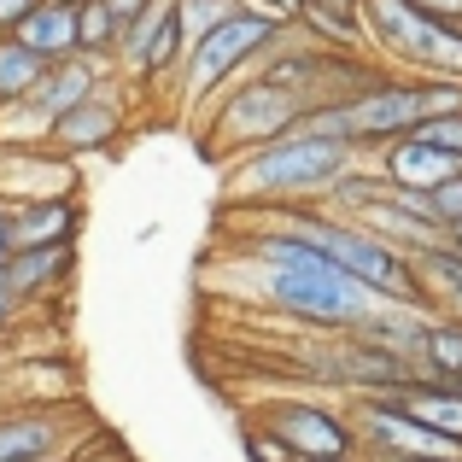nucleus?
Masks as SVG:
<instances>
[{
	"label": "nucleus",
	"instance_id": "nucleus-1",
	"mask_svg": "<svg viewBox=\"0 0 462 462\" xmlns=\"http://www.w3.org/2000/svg\"><path fill=\"white\" fill-rule=\"evenodd\" d=\"M246 263H252V287H258L263 305L299 328H316V334H351L381 305L369 287L351 282L328 252H316L293 228L258 223L246 235Z\"/></svg>",
	"mask_w": 462,
	"mask_h": 462
},
{
	"label": "nucleus",
	"instance_id": "nucleus-2",
	"mask_svg": "<svg viewBox=\"0 0 462 462\" xmlns=\"http://www.w3.org/2000/svg\"><path fill=\"white\" fill-rule=\"evenodd\" d=\"M357 158V147L346 141L310 135V129H287V135L263 141V147L240 152L223 170V193L235 205H299V199H322L339 176H346Z\"/></svg>",
	"mask_w": 462,
	"mask_h": 462
},
{
	"label": "nucleus",
	"instance_id": "nucleus-3",
	"mask_svg": "<svg viewBox=\"0 0 462 462\" xmlns=\"http://www.w3.org/2000/svg\"><path fill=\"white\" fill-rule=\"evenodd\" d=\"M287 30H293V23L270 18L263 6H252V0H246L235 18H223L217 30H205L199 42H188L176 77H170V94H176L188 112H205V100H211V94H223L235 77L258 70L263 53L287 42Z\"/></svg>",
	"mask_w": 462,
	"mask_h": 462
},
{
	"label": "nucleus",
	"instance_id": "nucleus-4",
	"mask_svg": "<svg viewBox=\"0 0 462 462\" xmlns=\"http://www.w3.org/2000/svg\"><path fill=\"white\" fill-rule=\"evenodd\" d=\"M305 112H310V100H299L293 88L270 82L263 70H246L223 94L205 100V124H199L205 158H240V152L263 147V141L287 135V129H299Z\"/></svg>",
	"mask_w": 462,
	"mask_h": 462
},
{
	"label": "nucleus",
	"instance_id": "nucleus-5",
	"mask_svg": "<svg viewBox=\"0 0 462 462\" xmlns=\"http://www.w3.org/2000/svg\"><path fill=\"white\" fill-rule=\"evenodd\" d=\"M363 35L386 70L462 82V23L433 18L416 0H363Z\"/></svg>",
	"mask_w": 462,
	"mask_h": 462
},
{
	"label": "nucleus",
	"instance_id": "nucleus-6",
	"mask_svg": "<svg viewBox=\"0 0 462 462\" xmlns=\"http://www.w3.org/2000/svg\"><path fill=\"white\" fill-rule=\"evenodd\" d=\"M181 53H188V35H181L176 0H147V6L124 23V35H117L112 70L124 82H135V88H158V82L176 77Z\"/></svg>",
	"mask_w": 462,
	"mask_h": 462
},
{
	"label": "nucleus",
	"instance_id": "nucleus-7",
	"mask_svg": "<svg viewBox=\"0 0 462 462\" xmlns=\"http://www.w3.org/2000/svg\"><path fill=\"white\" fill-rule=\"evenodd\" d=\"M252 421H263L299 462H328V457H351L357 451L351 416L334 410V404H316V398H270Z\"/></svg>",
	"mask_w": 462,
	"mask_h": 462
},
{
	"label": "nucleus",
	"instance_id": "nucleus-8",
	"mask_svg": "<svg viewBox=\"0 0 462 462\" xmlns=\"http://www.w3.org/2000/svg\"><path fill=\"white\" fill-rule=\"evenodd\" d=\"M70 404H6L0 410V462H42L70 457L94 428H77Z\"/></svg>",
	"mask_w": 462,
	"mask_h": 462
},
{
	"label": "nucleus",
	"instance_id": "nucleus-9",
	"mask_svg": "<svg viewBox=\"0 0 462 462\" xmlns=\"http://www.w3.org/2000/svg\"><path fill=\"white\" fill-rule=\"evenodd\" d=\"M351 223L369 228V235H374V240H386V246L410 252V258H416V252L445 246V223L433 217L428 193H416V188H393V181H386L381 199L357 205V211H351Z\"/></svg>",
	"mask_w": 462,
	"mask_h": 462
},
{
	"label": "nucleus",
	"instance_id": "nucleus-10",
	"mask_svg": "<svg viewBox=\"0 0 462 462\" xmlns=\"http://www.w3.org/2000/svg\"><path fill=\"white\" fill-rule=\"evenodd\" d=\"M129 129V100H124V77H106L100 88L88 94L82 106H70L65 117L53 124V135H47V147L77 158V152H100V147H117Z\"/></svg>",
	"mask_w": 462,
	"mask_h": 462
},
{
	"label": "nucleus",
	"instance_id": "nucleus-11",
	"mask_svg": "<svg viewBox=\"0 0 462 462\" xmlns=\"http://www.w3.org/2000/svg\"><path fill=\"white\" fill-rule=\"evenodd\" d=\"M82 211L77 193H35V199H6V235L12 252L18 246H65V240H82Z\"/></svg>",
	"mask_w": 462,
	"mask_h": 462
},
{
	"label": "nucleus",
	"instance_id": "nucleus-12",
	"mask_svg": "<svg viewBox=\"0 0 462 462\" xmlns=\"http://www.w3.org/2000/svg\"><path fill=\"white\" fill-rule=\"evenodd\" d=\"M70 275H77V240H65V246H18L0 263V282L23 310L53 299L59 287H70Z\"/></svg>",
	"mask_w": 462,
	"mask_h": 462
},
{
	"label": "nucleus",
	"instance_id": "nucleus-13",
	"mask_svg": "<svg viewBox=\"0 0 462 462\" xmlns=\"http://www.w3.org/2000/svg\"><path fill=\"white\" fill-rule=\"evenodd\" d=\"M374 170H381L393 188H416V193H433V188H445L451 176H462V164L445 147H433V141H421L416 129L410 135H398V141H386V147H374Z\"/></svg>",
	"mask_w": 462,
	"mask_h": 462
},
{
	"label": "nucleus",
	"instance_id": "nucleus-14",
	"mask_svg": "<svg viewBox=\"0 0 462 462\" xmlns=\"http://www.w3.org/2000/svg\"><path fill=\"white\" fill-rule=\"evenodd\" d=\"M428 322H433V310H428V305H386V299H381V305L369 310V322L351 328V334H363L369 346L393 351V357H404L410 369H416L421 339H428Z\"/></svg>",
	"mask_w": 462,
	"mask_h": 462
},
{
	"label": "nucleus",
	"instance_id": "nucleus-15",
	"mask_svg": "<svg viewBox=\"0 0 462 462\" xmlns=\"http://www.w3.org/2000/svg\"><path fill=\"white\" fill-rule=\"evenodd\" d=\"M12 35H18L30 53H42L47 65L70 59V53H77V0H35V6L18 18Z\"/></svg>",
	"mask_w": 462,
	"mask_h": 462
},
{
	"label": "nucleus",
	"instance_id": "nucleus-16",
	"mask_svg": "<svg viewBox=\"0 0 462 462\" xmlns=\"http://www.w3.org/2000/svg\"><path fill=\"white\" fill-rule=\"evenodd\" d=\"M398 404H404L416 421H428L433 433H445V439L462 445V386L428 381V374H410V381L398 386Z\"/></svg>",
	"mask_w": 462,
	"mask_h": 462
},
{
	"label": "nucleus",
	"instance_id": "nucleus-17",
	"mask_svg": "<svg viewBox=\"0 0 462 462\" xmlns=\"http://www.w3.org/2000/svg\"><path fill=\"white\" fill-rule=\"evenodd\" d=\"M416 275H421V299L433 316H457L462 322V252L445 240L433 252H416Z\"/></svg>",
	"mask_w": 462,
	"mask_h": 462
},
{
	"label": "nucleus",
	"instance_id": "nucleus-18",
	"mask_svg": "<svg viewBox=\"0 0 462 462\" xmlns=\"http://www.w3.org/2000/svg\"><path fill=\"white\" fill-rule=\"evenodd\" d=\"M416 374L462 386V322H457V316H433V322H428V339H421Z\"/></svg>",
	"mask_w": 462,
	"mask_h": 462
},
{
	"label": "nucleus",
	"instance_id": "nucleus-19",
	"mask_svg": "<svg viewBox=\"0 0 462 462\" xmlns=\"http://www.w3.org/2000/svg\"><path fill=\"white\" fill-rule=\"evenodd\" d=\"M42 70H47L42 53H30L18 35H0V112L18 106V100H30V88L42 82Z\"/></svg>",
	"mask_w": 462,
	"mask_h": 462
},
{
	"label": "nucleus",
	"instance_id": "nucleus-20",
	"mask_svg": "<svg viewBox=\"0 0 462 462\" xmlns=\"http://www.w3.org/2000/svg\"><path fill=\"white\" fill-rule=\"evenodd\" d=\"M77 53L94 65H112L117 53V18L106 0H77Z\"/></svg>",
	"mask_w": 462,
	"mask_h": 462
},
{
	"label": "nucleus",
	"instance_id": "nucleus-21",
	"mask_svg": "<svg viewBox=\"0 0 462 462\" xmlns=\"http://www.w3.org/2000/svg\"><path fill=\"white\" fill-rule=\"evenodd\" d=\"M240 6H246V0H176L181 35H188V42H199L205 30H217V23H223V18H235Z\"/></svg>",
	"mask_w": 462,
	"mask_h": 462
},
{
	"label": "nucleus",
	"instance_id": "nucleus-22",
	"mask_svg": "<svg viewBox=\"0 0 462 462\" xmlns=\"http://www.w3.org/2000/svg\"><path fill=\"white\" fill-rule=\"evenodd\" d=\"M240 445H246V462H299L263 421H246V428H240Z\"/></svg>",
	"mask_w": 462,
	"mask_h": 462
},
{
	"label": "nucleus",
	"instance_id": "nucleus-23",
	"mask_svg": "<svg viewBox=\"0 0 462 462\" xmlns=\"http://www.w3.org/2000/svg\"><path fill=\"white\" fill-rule=\"evenodd\" d=\"M421 141H433V147H445L462 164V112H445V117H428V124H416Z\"/></svg>",
	"mask_w": 462,
	"mask_h": 462
},
{
	"label": "nucleus",
	"instance_id": "nucleus-24",
	"mask_svg": "<svg viewBox=\"0 0 462 462\" xmlns=\"http://www.w3.org/2000/svg\"><path fill=\"white\" fill-rule=\"evenodd\" d=\"M65 462H129V451L112 439V433H100V428H94V433H88V439H82V445H77V451H70Z\"/></svg>",
	"mask_w": 462,
	"mask_h": 462
},
{
	"label": "nucleus",
	"instance_id": "nucleus-25",
	"mask_svg": "<svg viewBox=\"0 0 462 462\" xmlns=\"http://www.w3.org/2000/svg\"><path fill=\"white\" fill-rule=\"evenodd\" d=\"M299 18H334V23L363 30V0H305V12H299Z\"/></svg>",
	"mask_w": 462,
	"mask_h": 462
},
{
	"label": "nucleus",
	"instance_id": "nucleus-26",
	"mask_svg": "<svg viewBox=\"0 0 462 462\" xmlns=\"http://www.w3.org/2000/svg\"><path fill=\"white\" fill-rule=\"evenodd\" d=\"M428 205H433V217H439L445 228H457V223H462V176H451L445 188H433Z\"/></svg>",
	"mask_w": 462,
	"mask_h": 462
},
{
	"label": "nucleus",
	"instance_id": "nucleus-27",
	"mask_svg": "<svg viewBox=\"0 0 462 462\" xmlns=\"http://www.w3.org/2000/svg\"><path fill=\"white\" fill-rule=\"evenodd\" d=\"M252 6H263L270 18H282V23H299V12H305V0H252Z\"/></svg>",
	"mask_w": 462,
	"mask_h": 462
},
{
	"label": "nucleus",
	"instance_id": "nucleus-28",
	"mask_svg": "<svg viewBox=\"0 0 462 462\" xmlns=\"http://www.w3.org/2000/svg\"><path fill=\"white\" fill-rule=\"evenodd\" d=\"M30 6H35V0H0V35H12V30H18V18H23Z\"/></svg>",
	"mask_w": 462,
	"mask_h": 462
},
{
	"label": "nucleus",
	"instance_id": "nucleus-29",
	"mask_svg": "<svg viewBox=\"0 0 462 462\" xmlns=\"http://www.w3.org/2000/svg\"><path fill=\"white\" fill-rule=\"evenodd\" d=\"M6 252H12V235H6V205H0V263H6Z\"/></svg>",
	"mask_w": 462,
	"mask_h": 462
},
{
	"label": "nucleus",
	"instance_id": "nucleus-30",
	"mask_svg": "<svg viewBox=\"0 0 462 462\" xmlns=\"http://www.w3.org/2000/svg\"><path fill=\"white\" fill-rule=\"evenodd\" d=\"M445 240H451V246L462 252V223H457V228H445Z\"/></svg>",
	"mask_w": 462,
	"mask_h": 462
},
{
	"label": "nucleus",
	"instance_id": "nucleus-31",
	"mask_svg": "<svg viewBox=\"0 0 462 462\" xmlns=\"http://www.w3.org/2000/svg\"><path fill=\"white\" fill-rule=\"evenodd\" d=\"M404 462H462V457H404Z\"/></svg>",
	"mask_w": 462,
	"mask_h": 462
},
{
	"label": "nucleus",
	"instance_id": "nucleus-32",
	"mask_svg": "<svg viewBox=\"0 0 462 462\" xmlns=\"http://www.w3.org/2000/svg\"><path fill=\"white\" fill-rule=\"evenodd\" d=\"M328 462H369V457H363V451H351V457H328Z\"/></svg>",
	"mask_w": 462,
	"mask_h": 462
},
{
	"label": "nucleus",
	"instance_id": "nucleus-33",
	"mask_svg": "<svg viewBox=\"0 0 462 462\" xmlns=\"http://www.w3.org/2000/svg\"><path fill=\"white\" fill-rule=\"evenodd\" d=\"M42 462H65V457H42Z\"/></svg>",
	"mask_w": 462,
	"mask_h": 462
},
{
	"label": "nucleus",
	"instance_id": "nucleus-34",
	"mask_svg": "<svg viewBox=\"0 0 462 462\" xmlns=\"http://www.w3.org/2000/svg\"><path fill=\"white\" fill-rule=\"evenodd\" d=\"M0 205H6V193H0Z\"/></svg>",
	"mask_w": 462,
	"mask_h": 462
}]
</instances>
